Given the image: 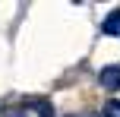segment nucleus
Segmentation results:
<instances>
[{"instance_id":"nucleus-1","label":"nucleus","mask_w":120,"mask_h":117,"mask_svg":"<svg viewBox=\"0 0 120 117\" xmlns=\"http://www.w3.org/2000/svg\"><path fill=\"white\" fill-rule=\"evenodd\" d=\"M98 82H101V89H108V92H117L120 89V63L117 67H104L101 73H98Z\"/></svg>"},{"instance_id":"nucleus-2","label":"nucleus","mask_w":120,"mask_h":117,"mask_svg":"<svg viewBox=\"0 0 120 117\" xmlns=\"http://www.w3.org/2000/svg\"><path fill=\"white\" fill-rule=\"evenodd\" d=\"M101 32L104 35H120V10H114V13H108V16H104V22H101Z\"/></svg>"},{"instance_id":"nucleus-3","label":"nucleus","mask_w":120,"mask_h":117,"mask_svg":"<svg viewBox=\"0 0 120 117\" xmlns=\"http://www.w3.org/2000/svg\"><path fill=\"white\" fill-rule=\"evenodd\" d=\"M32 108H38L41 117H54V105H51L48 98H32Z\"/></svg>"},{"instance_id":"nucleus-4","label":"nucleus","mask_w":120,"mask_h":117,"mask_svg":"<svg viewBox=\"0 0 120 117\" xmlns=\"http://www.w3.org/2000/svg\"><path fill=\"white\" fill-rule=\"evenodd\" d=\"M104 117H120V98H111V101H104Z\"/></svg>"},{"instance_id":"nucleus-5","label":"nucleus","mask_w":120,"mask_h":117,"mask_svg":"<svg viewBox=\"0 0 120 117\" xmlns=\"http://www.w3.org/2000/svg\"><path fill=\"white\" fill-rule=\"evenodd\" d=\"M6 117H29L25 111H6Z\"/></svg>"}]
</instances>
